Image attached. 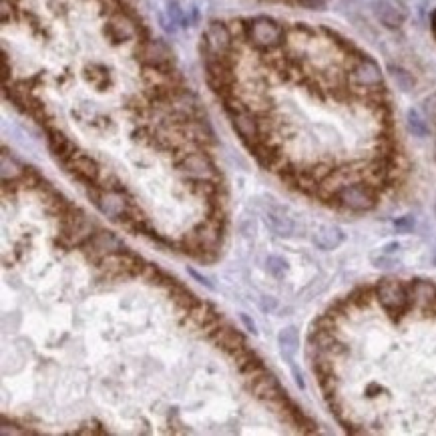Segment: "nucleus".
<instances>
[{"label":"nucleus","instance_id":"20e7f679","mask_svg":"<svg viewBox=\"0 0 436 436\" xmlns=\"http://www.w3.org/2000/svg\"><path fill=\"white\" fill-rule=\"evenodd\" d=\"M97 227L88 219L83 211L69 210L63 215V233L61 240L67 247L75 245H85L95 235Z\"/></svg>","mask_w":436,"mask_h":436},{"label":"nucleus","instance_id":"f257e3e1","mask_svg":"<svg viewBox=\"0 0 436 436\" xmlns=\"http://www.w3.org/2000/svg\"><path fill=\"white\" fill-rule=\"evenodd\" d=\"M244 38L254 51L270 53L276 51L286 40V26L270 17H256L244 20Z\"/></svg>","mask_w":436,"mask_h":436},{"label":"nucleus","instance_id":"1a4fd4ad","mask_svg":"<svg viewBox=\"0 0 436 436\" xmlns=\"http://www.w3.org/2000/svg\"><path fill=\"white\" fill-rule=\"evenodd\" d=\"M224 227H221V215H213L208 221L199 224V226L193 229L192 240H189V247L192 249H199L203 254L208 251H215L219 249V244H221V233Z\"/></svg>","mask_w":436,"mask_h":436},{"label":"nucleus","instance_id":"cd10ccee","mask_svg":"<svg viewBox=\"0 0 436 436\" xmlns=\"http://www.w3.org/2000/svg\"><path fill=\"white\" fill-rule=\"evenodd\" d=\"M430 24H433V31H435L436 35V10L433 13V17H430Z\"/></svg>","mask_w":436,"mask_h":436},{"label":"nucleus","instance_id":"2eb2a0df","mask_svg":"<svg viewBox=\"0 0 436 436\" xmlns=\"http://www.w3.org/2000/svg\"><path fill=\"white\" fill-rule=\"evenodd\" d=\"M372 10H374V15L378 17V20L386 24L388 29H396V26H400L402 22H404V18L406 15L402 13L400 8H396L392 2H388V0H376L374 4H372Z\"/></svg>","mask_w":436,"mask_h":436},{"label":"nucleus","instance_id":"393cba45","mask_svg":"<svg viewBox=\"0 0 436 436\" xmlns=\"http://www.w3.org/2000/svg\"><path fill=\"white\" fill-rule=\"evenodd\" d=\"M240 322L244 324L245 330L251 332L254 336H258V326H256V322H254V320H251L249 316H247V314H240Z\"/></svg>","mask_w":436,"mask_h":436},{"label":"nucleus","instance_id":"4be33fe9","mask_svg":"<svg viewBox=\"0 0 436 436\" xmlns=\"http://www.w3.org/2000/svg\"><path fill=\"white\" fill-rule=\"evenodd\" d=\"M372 263H374L376 267H390V265H396L398 260H396L394 256H388V254H384V251H378V256H372Z\"/></svg>","mask_w":436,"mask_h":436},{"label":"nucleus","instance_id":"39448f33","mask_svg":"<svg viewBox=\"0 0 436 436\" xmlns=\"http://www.w3.org/2000/svg\"><path fill=\"white\" fill-rule=\"evenodd\" d=\"M177 173L192 181H217V167L205 151L183 153L177 163Z\"/></svg>","mask_w":436,"mask_h":436},{"label":"nucleus","instance_id":"5701e85b","mask_svg":"<svg viewBox=\"0 0 436 436\" xmlns=\"http://www.w3.org/2000/svg\"><path fill=\"white\" fill-rule=\"evenodd\" d=\"M260 310L265 312V314L276 312L278 310V299L274 296H262V299H260Z\"/></svg>","mask_w":436,"mask_h":436},{"label":"nucleus","instance_id":"b1692460","mask_svg":"<svg viewBox=\"0 0 436 436\" xmlns=\"http://www.w3.org/2000/svg\"><path fill=\"white\" fill-rule=\"evenodd\" d=\"M394 227H396L398 231H412V227H414V217H412V215H404V217L394 221Z\"/></svg>","mask_w":436,"mask_h":436},{"label":"nucleus","instance_id":"9b49d317","mask_svg":"<svg viewBox=\"0 0 436 436\" xmlns=\"http://www.w3.org/2000/svg\"><path fill=\"white\" fill-rule=\"evenodd\" d=\"M85 247V251H87L91 258H95L97 262H101L103 258L107 256H111V254H115V251H121L125 249V245L123 242L115 235V233H111V231H103V229H97L95 231V235L88 240L87 244L83 245Z\"/></svg>","mask_w":436,"mask_h":436},{"label":"nucleus","instance_id":"f03ea898","mask_svg":"<svg viewBox=\"0 0 436 436\" xmlns=\"http://www.w3.org/2000/svg\"><path fill=\"white\" fill-rule=\"evenodd\" d=\"M87 195L93 201V205L113 221H125V219L133 217L135 208L131 203V197L123 189L111 187V185L109 187H88Z\"/></svg>","mask_w":436,"mask_h":436},{"label":"nucleus","instance_id":"7ed1b4c3","mask_svg":"<svg viewBox=\"0 0 436 436\" xmlns=\"http://www.w3.org/2000/svg\"><path fill=\"white\" fill-rule=\"evenodd\" d=\"M376 297L392 320H398L404 312L412 308L408 283H404L400 279H382L376 286Z\"/></svg>","mask_w":436,"mask_h":436},{"label":"nucleus","instance_id":"dca6fc26","mask_svg":"<svg viewBox=\"0 0 436 436\" xmlns=\"http://www.w3.org/2000/svg\"><path fill=\"white\" fill-rule=\"evenodd\" d=\"M278 346L283 360L288 364H294V356H296L297 348H299V332L296 326H288L278 334Z\"/></svg>","mask_w":436,"mask_h":436},{"label":"nucleus","instance_id":"6ab92c4d","mask_svg":"<svg viewBox=\"0 0 436 436\" xmlns=\"http://www.w3.org/2000/svg\"><path fill=\"white\" fill-rule=\"evenodd\" d=\"M265 270L272 278L283 279L288 274V262L281 256H267L265 258Z\"/></svg>","mask_w":436,"mask_h":436},{"label":"nucleus","instance_id":"a211bd4d","mask_svg":"<svg viewBox=\"0 0 436 436\" xmlns=\"http://www.w3.org/2000/svg\"><path fill=\"white\" fill-rule=\"evenodd\" d=\"M167 18H169V24L171 29H177V26H187L189 20L185 17V10L181 8V4L177 0H169L167 2Z\"/></svg>","mask_w":436,"mask_h":436},{"label":"nucleus","instance_id":"a878e982","mask_svg":"<svg viewBox=\"0 0 436 436\" xmlns=\"http://www.w3.org/2000/svg\"><path fill=\"white\" fill-rule=\"evenodd\" d=\"M187 272H189V276H192V278L197 279V281H199V283H203V286H205V288H208V290H215V288H213V283H211L210 279L205 278V276H201V274H199V272H195V270H193V267H189V270H187Z\"/></svg>","mask_w":436,"mask_h":436},{"label":"nucleus","instance_id":"423d86ee","mask_svg":"<svg viewBox=\"0 0 436 436\" xmlns=\"http://www.w3.org/2000/svg\"><path fill=\"white\" fill-rule=\"evenodd\" d=\"M334 199L344 210L368 211L376 203V193H374V185H368L364 181H360V183L344 185L342 189H338Z\"/></svg>","mask_w":436,"mask_h":436},{"label":"nucleus","instance_id":"f3484780","mask_svg":"<svg viewBox=\"0 0 436 436\" xmlns=\"http://www.w3.org/2000/svg\"><path fill=\"white\" fill-rule=\"evenodd\" d=\"M215 336H217V344H221V348H226L227 352H238L242 348L244 340L242 336L231 328H215Z\"/></svg>","mask_w":436,"mask_h":436},{"label":"nucleus","instance_id":"ddd939ff","mask_svg":"<svg viewBox=\"0 0 436 436\" xmlns=\"http://www.w3.org/2000/svg\"><path fill=\"white\" fill-rule=\"evenodd\" d=\"M263 221L279 238H290V235L296 233V221L278 205H272V208L265 210Z\"/></svg>","mask_w":436,"mask_h":436},{"label":"nucleus","instance_id":"4468645a","mask_svg":"<svg viewBox=\"0 0 436 436\" xmlns=\"http://www.w3.org/2000/svg\"><path fill=\"white\" fill-rule=\"evenodd\" d=\"M312 242L322 251H332L344 244V231L338 226H322L318 227L312 235Z\"/></svg>","mask_w":436,"mask_h":436},{"label":"nucleus","instance_id":"aec40b11","mask_svg":"<svg viewBox=\"0 0 436 436\" xmlns=\"http://www.w3.org/2000/svg\"><path fill=\"white\" fill-rule=\"evenodd\" d=\"M408 127H410V131L416 137H426L428 135V125L416 111H408Z\"/></svg>","mask_w":436,"mask_h":436},{"label":"nucleus","instance_id":"0eeeda50","mask_svg":"<svg viewBox=\"0 0 436 436\" xmlns=\"http://www.w3.org/2000/svg\"><path fill=\"white\" fill-rule=\"evenodd\" d=\"M105 35L111 45H129L139 42V24L133 17L123 10H115L105 24Z\"/></svg>","mask_w":436,"mask_h":436},{"label":"nucleus","instance_id":"9d476101","mask_svg":"<svg viewBox=\"0 0 436 436\" xmlns=\"http://www.w3.org/2000/svg\"><path fill=\"white\" fill-rule=\"evenodd\" d=\"M99 270L105 274L107 278H121V276H129L133 272H139L141 265L135 256H131L129 251H115L111 256L103 258L99 262Z\"/></svg>","mask_w":436,"mask_h":436},{"label":"nucleus","instance_id":"f8f14e48","mask_svg":"<svg viewBox=\"0 0 436 436\" xmlns=\"http://www.w3.org/2000/svg\"><path fill=\"white\" fill-rule=\"evenodd\" d=\"M65 167L79 181H85L88 185L97 183V179H99V163L91 155H87V153H75L69 163H65Z\"/></svg>","mask_w":436,"mask_h":436},{"label":"nucleus","instance_id":"bb28decb","mask_svg":"<svg viewBox=\"0 0 436 436\" xmlns=\"http://www.w3.org/2000/svg\"><path fill=\"white\" fill-rule=\"evenodd\" d=\"M398 249H400V244H398V242H390V244H386L384 247H380V251L388 254V256H396Z\"/></svg>","mask_w":436,"mask_h":436},{"label":"nucleus","instance_id":"412c9836","mask_svg":"<svg viewBox=\"0 0 436 436\" xmlns=\"http://www.w3.org/2000/svg\"><path fill=\"white\" fill-rule=\"evenodd\" d=\"M392 77L396 79V83L400 85V88H404V91H408V88H412V85H414V79L406 72V70H400V69H396V70H392Z\"/></svg>","mask_w":436,"mask_h":436},{"label":"nucleus","instance_id":"6e6552de","mask_svg":"<svg viewBox=\"0 0 436 436\" xmlns=\"http://www.w3.org/2000/svg\"><path fill=\"white\" fill-rule=\"evenodd\" d=\"M139 63L147 69L171 70L173 54L161 38H145L139 45Z\"/></svg>","mask_w":436,"mask_h":436}]
</instances>
